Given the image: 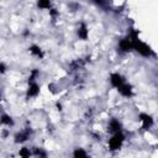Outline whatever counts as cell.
<instances>
[{"label":"cell","instance_id":"cell-13","mask_svg":"<svg viewBox=\"0 0 158 158\" xmlns=\"http://www.w3.org/2000/svg\"><path fill=\"white\" fill-rule=\"evenodd\" d=\"M31 52L35 53V55H37V56H42V55H41V51H40V49L37 48V47H32V48H31Z\"/></svg>","mask_w":158,"mask_h":158},{"label":"cell","instance_id":"cell-2","mask_svg":"<svg viewBox=\"0 0 158 158\" xmlns=\"http://www.w3.org/2000/svg\"><path fill=\"white\" fill-rule=\"evenodd\" d=\"M134 46L137 48V51H138L141 55H143V56H148L149 53H151V51H149V47L147 45H144V43H142V42H136L134 43Z\"/></svg>","mask_w":158,"mask_h":158},{"label":"cell","instance_id":"cell-7","mask_svg":"<svg viewBox=\"0 0 158 158\" xmlns=\"http://www.w3.org/2000/svg\"><path fill=\"white\" fill-rule=\"evenodd\" d=\"M79 37H82V38H86V34H88V31H86V27L84 26V25H82L80 30H79Z\"/></svg>","mask_w":158,"mask_h":158},{"label":"cell","instance_id":"cell-11","mask_svg":"<svg viewBox=\"0 0 158 158\" xmlns=\"http://www.w3.org/2000/svg\"><path fill=\"white\" fill-rule=\"evenodd\" d=\"M85 156H86V153L83 152L82 149H77V151L74 152V157H85Z\"/></svg>","mask_w":158,"mask_h":158},{"label":"cell","instance_id":"cell-8","mask_svg":"<svg viewBox=\"0 0 158 158\" xmlns=\"http://www.w3.org/2000/svg\"><path fill=\"white\" fill-rule=\"evenodd\" d=\"M37 93H38V86L36 84H32L30 90H28V95H36Z\"/></svg>","mask_w":158,"mask_h":158},{"label":"cell","instance_id":"cell-5","mask_svg":"<svg viewBox=\"0 0 158 158\" xmlns=\"http://www.w3.org/2000/svg\"><path fill=\"white\" fill-rule=\"evenodd\" d=\"M117 88H119V90H120V93L124 94V95H130V93H131L130 86H128V85H124V84H121V85H119Z\"/></svg>","mask_w":158,"mask_h":158},{"label":"cell","instance_id":"cell-1","mask_svg":"<svg viewBox=\"0 0 158 158\" xmlns=\"http://www.w3.org/2000/svg\"><path fill=\"white\" fill-rule=\"evenodd\" d=\"M122 141H124L122 135H120V134L115 135L113 138L110 140V147H111V149H117V148H120V146H121V143H122Z\"/></svg>","mask_w":158,"mask_h":158},{"label":"cell","instance_id":"cell-4","mask_svg":"<svg viewBox=\"0 0 158 158\" xmlns=\"http://www.w3.org/2000/svg\"><path fill=\"white\" fill-rule=\"evenodd\" d=\"M122 78L119 76V74H113L111 76V83H113V85L115 86H119V85H121L122 84Z\"/></svg>","mask_w":158,"mask_h":158},{"label":"cell","instance_id":"cell-9","mask_svg":"<svg viewBox=\"0 0 158 158\" xmlns=\"http://www.w3.org/2000/svg\"><path fill=\"white\" fill-rule=\"evenodd\" d=\"M110 128H111L113 131H117L119 128H120V124H119L117 121H113V122L110 124Z\"/></svg>","mask_w":158,"mask_h":158},{"label":"cell","instance_id":"cell-6","mask_svg":"<svg viewBox=\"0 0 158 158\" xmlns=\"http://www.w3.org/2000/svg\"><path fill=\"white\" fill-rule=\"evenodd\" d=\"M142 117V120L144 121V128H147V127H149L151 125L153 124V121H152V119L149 117V116H147V115H142L141 116Z\"/></svg>","mask_w":158,"mask_h":158},{"label":"cell","instance_id":"cell-14","mask_svg":"<svg viewBox=\"0 0 158 158\" xmlns=\"http://www.w3.org/2000/svg\"><path fill=\"white\" fill-rule=\"evenodd\" d=\"M1 121H3L4 124H11V120H10V117H7V116H4Z\"/></svg>","mask_w":158,"mask_h":158},{"label":"cell","instance_id":"cell-15","mask_svg":"<svg viewBox=\"0 0 158 158\" xmlns=\"http://www.w3.org/2000/svg\"><path fill=\"white\" fill-rule=\"evenodd\" d=\"M20 155H21V156H27L28 153H27L26 149H24V151H21V153H20Z\"/></svg>","mask_w":158,"mask_h":158},{"label":"cell","instance_id":"cell-10","mask_svg":"<svg viewBox=\"0 0 158 158\" xmlns=\"http://www.w3.org/2000/svg\"><path fill=\"white\" fill-rule=\"evenodd\" d=\"M27 134H21V135H18L16 136V142H22V141L26 140Z\"/></svg>","mask_w":158,"mask_h":158},{"label":"cell","instance_id":"cell-16","mask_svg":"<svg viewBox=\"0 0 158 158\" xmlns=\"http://www.w3.org/2000/svg\"><path fill=\"white\" fill-rule=\"evenodd\" d=\"M0 72H4V65H0Z\"/></svg>","mask_w":158,"mask_h":158},{"label":"cell","instance_id":"cell-12","mask_svg":"<svg viewBox=\"0 0 158 158\" xmlns=\"http://www.w3.org/2000/svg\"><path fill=\"white\" fill-rule=\"evenodd\" d=\"M38 5H40V7H48L49 3H48V0H40Z\"/></svg>","mask_w":158,"mask_h":158},{"label":"cell","instance_id":"cell-3","mask_svg":"<svg viewBox=\"0 0 158 158\" xmlns=\"http://www.w3.org/2000/svg\"><path fill=\"white\" fill-rule=\"evenodd\" d=\"M132 46H134V43H132L130 40H122L121 42H120V48H121L122 51H130V48Z\"/></svg>","mask_w":158,"mask_h":158}]
</instances>
